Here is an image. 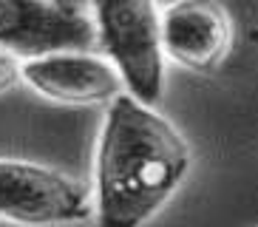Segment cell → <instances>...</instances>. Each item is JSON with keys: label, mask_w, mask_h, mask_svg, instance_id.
<instances>
[{"label": "cell", "mask_w": 258, "mask_h": 227, "mask_svg": "<svg viewBox=\"0 0 258 227\" xmlns=\"http://www.w3.org/2000/svg\"><path fill=\"white\" fill-rule=\"evenodd\" d=\"M190 171L184 136L128 91L108 105L94 167L99 227H145Z\"/></svg>", "instance_id": "1"}, {"label": "cell", "mask_w": 258, "mask_h": 227, "mask_svg": "<svg viewBox=\"0 0 258 227\" xmlns=\"http://www.w3.org/2000/svg\"><path fill=\"white\" fill-rule=\"evenodd\" d=\"M23 83L40 97L66 105H111L125 94L114 63L88 51H51L23 60Z\"/></svg>", "instance_id": "5"}, {"label": "cell", "mask_w": 258, "mask_h": 227, "mask_svg": "<svg viewBox=\"0 0 258 227\" xmlns=\"http://www.w3.org/2000/svg\"><path fill=\"white\" fill-rule=\"evenodd\" d=\"M97 40L125 91L145 105H156L165 94L162 15L156 0H91Z\"/></svg>", "instance_id": "2"}, {"label": "cell", "mask_w": 258, "mask_h": 227, "mask_svg": "<svg viewBox=\"0 0 258 227\" xmlns=\"http://www.w3.org/2000/svg\"><path fill=\"white\" fill-rule=\"evenodd\" d=\"M233 23L219 0H176L162 12V54L190 71H213L230 51Z\"/></svg>", "instance_id": "6"}, {"label": "cell", "mask_w": 258, "mask_h": 227, "mask_svg": "<svg viewBox=\"0 0 258 227\" xmlns=\"http://www.w3.org/2000/svg\"><path fill=\"white\" fill-rule=\"evenodd\" d=\"M51 3H60L69 9H85V3H91V0H51Z\"/></svg>", "instance_id": "8"}, {"label": "cell", "mask_w": 258, "mask_h": 227, "mask_svg": "<svg viewBox=\"0 0 258 227\" xmlns=\"http://www.w3.org/2000/svg\"><path fill=\"white\" fill-rule=\"evenodd\" d=\"M97 43V26L85 9H69L51 0H0V48L17 57H43L51 51H85Z\"/></svg>", "instance_id": "4"}, {"label": "cell", "mask_w": 258, "mask_h": 227, "mask_svg": "<svg viewBox=\"0 0 258 227\" xmlns=\"http://www.w3.org/2000/svg\"><path fill=\"white\" fill-rule=\"evenodd\" d=\"M91 216L94 196L74 176L26 159H0V219L29 227H66Z\"/></svg>", "instance_id": "3"}, {"label": "cell", "mask_w": 258, "mask_h": 227, "mask_svg": "<svg viewBox=\"0 0 258 227\" xmlns=\"http://www.w3.org/2000/svg\"><path fill=\"white\" fill-rule=\"evenodd\" d=\"M17 80H23V60L9 48H0V94L9 91Z\"/></svg>", "instance_id": "7"}]
</instances>
